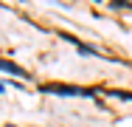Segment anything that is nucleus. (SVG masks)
Masks as SVG:
<instances>
[{
  "label": "nucleus",
  "instance_id": "1",
  "mask_svg": "<svg viewBox=\"0 0 132 127\" xmlns=\"http://www.w3.org/2000/svg\"><path fill=\"white\" fill-rule=\"evenodd\" d=\"M0 71H6V74H14V76H26V71H20L17 65H11V62H3V59H0Z\"/></svg>",
  "mask_w": 132,
  "mask_h": 127
}]
</instances>
